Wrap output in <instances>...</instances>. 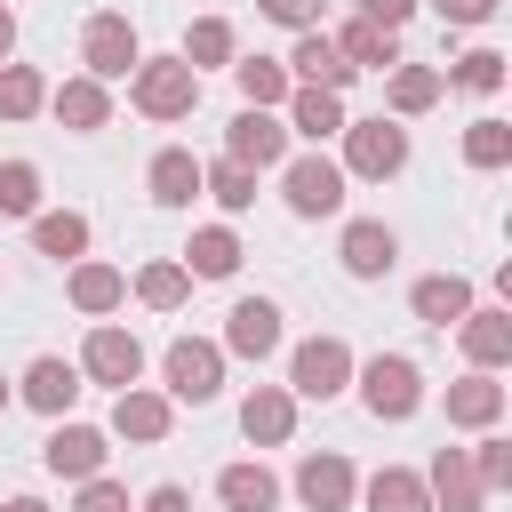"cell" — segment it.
<instances>
[{
    "label": "cell",
    "mask_w": 512,
    "mask_h": 512,
    "mask_svg": "<svg viewBox=\"0 0 512 512\" xmlns=\"http://www.w3.org/2000/svg\"><path fill=\"white\" fill-rule=\"evenodd\" d=\"M128 96H136L144 120H184V112L200 104V72H192L184 56H152V64H136Z\"/></svg>",
    "instance_id": "cell-1"
},
{
    "label": "cell",
    "mask_w": 512,
    "mask_h": 512,
    "mask_svg": "<svg viewBox=\"0 0 512 512\" xmlns=\"http://www.w3.org/2000/svg\"><path fill=\"white\" fill-rule=\"evenodd\" d=\"M360 400H368V416H384V424L416 416V408H424V376H416V360H408V352H376V360L360 368Z\"/></svg>",
    "instance_id": "cell-2"
},
{
    "label": "cell",
    "mask_w": 512,
    "mask_h": 512,
    "mask_svg": "<svg viewBox=\"0 0 512 512\" xmlns=\"http://www.w3.org/2000/svg\"><path fill=\"white\" fill-rule=\"evenodd\" d=\"M80 56H88V80H128V72L144 64V48H136V24H128L120 8L88 16V32H80Z\"/></svg>",
    "instance_id": "cell-3"
},
{
    "label": "cell",
    "mask_w": 512,
    "mask_h": 512,
    "mask_svg": "<svg viewBox=\"0 0 512 512\" xmlns=\"http://www.w3.org/2000/svg\"><path fill=\"white\" fill-rule=\"evenodd\" d=\"M344 160H352V176H400L408 128L400 120H344Z\"/></svg>",
    "instance_id": "cell-4"
},
{
    "label": "cell",
    "mask_w": 512,
    "mask_h": 512,
    "mask_svg": "<svg viewBox=\"0 0 512 512\" xmlns=\"http://www.w3.org/2000/svg\"><path fill=\"white\" fill-rule=\"evenodd\" d=\"M160 368H168V400H192V408H200V400H216V392H224V352H216V344H200V336H176Z\"/></svg>",
    "instance_id": "cell-5"
},
{
    "label": "cell",
    "mask_w": 512,
    "mask_h": 512,
    "mask_svg": "<svg viewBox=\"0 0 512 512\" xmlns=\"http://www.w3.org/2000/svg\"><path fill=\"white\" fill-rule=\"evenodd\" d=\"M344 376H352L344 336H312V344H296V360H288V392H304V400H336Z\"/></svg>",
    "instance_id": "cell-6"
},
{
    "label": "cell",
    "mask_w": 512,
    "mask_h": 512,
    "mask_svg": "<svg viewBox=\"0 0 512 512\" xmlns=\"http://www.w3.org/2000/svg\"><path fill=\"white\" fill-rule=\"evenodd\" d=\"M280 152H288V128H280L272 112H248V104H240V112H232V128H224V160L256 176V168H272Z\"/></svg>",
    "instance_id": "cell-7"
},
{
    "label": "cell",
    "mask_w": 512,
    "mask_h": 512,
    "mask_svg": "<svg viewBox=\"0 0 512 512\" xmlns=\"http://www.w3.org/2000/svg\"><path fill=\"white\" fill-rule=\"evenodd\" d=\"M80 368H88L96 384L128 392V384L144 376V344H136L128 328H88V344H80Z\"/></svg>",
    "instance_id": "cell-8"
},
{
    "label": "cell",
    "mask_w": 512,
    "mask_h": 512,
    "mask_svg": "<svg viewBox=\"0 0 512 512\" xmlns=\"http://www.w3.org/2000/svg\"><path fill=\"white\" fill-rule=\"evenodd\" d=\"M280 192H288V208H296V216H328V208L344 200V168H336V160H320V152H304V160H288Z\"/></svg>",
    "instance_id": "cell-9"
},
{
    "label": "cell",
    "mask_w": 512,
    "mask_h": 512,
    "mask_svg": "<svg viewBox=\"0 0 512 512\" xmlns=\"http://www.w3.org/2000/svg\"><path fill=\"white\" fill-rule=\"evenodd\" d=\"M104 456H112V448H104V432H96V424H56V432H48V448H40V464H48L56 480H96V472H104Z\"/></svg>",
    "instance_id": "cell-10"
},
{
    "label": "cell",
    "mask_w": 512,
    "mask_h": 512,
    "mask_svg": "<svg viewBox=\"0 0 512 512\" xmlns=\"http://www.w3.org/2000/svg\"><path fill=\"white\" fill-rule=\"evenodd\" d=\"M224 344H232L240 360H264V352H280V304H272V296H240V304H232V328H224Z\"/></svg>",
    "instance_id": "cell-11"
},
{
    "label": "cell",
    "mask_w": 512,
    "mask_h": 512,
    "mask_svg": "<svg viewBox=\"0 0 512 512\" xmlns=\"http://www.w3.org/2000/svg\"><path fill=\"white\" fill-rule=\"evenodd\" d=\"M392 256H400L392 224H376V216L344 224V272H352V280H384V272H392Z\"/></svg>",
    "instance_id": "cell-12"
},
{
    "label": "cell",
    "mask_w": 512,
    "mask_h": 512,
    "mask_svg": "<svg viewBox=\"0 0 512 512\" xmlns=\"http://www.w3.org/2000/svg\"><path fill=\"white\" fill-rule=\"evenodd\" d=\"M352 488H360V480H352L344 456H304V464H296V496H304L312 512H344Z\"/></svg>",
    "instance_id": "cell-13"
},
{
    "label": "cell",
    "mask_w": 512,
    "mask_h": 512,
    "mask_svg": "<svg viewBox=\"0 0 512 512\" xmlns=\"http://www.w3.org/2000/svg\"><path fill=\"white\" fill-rule=\"evenodd\" d=\"M288 64H296V72H304V88H328V96H336V88H352V80H360V72H352V64H344V56H336V40H328V32H320V24H312V32H296V56H288Z\"/></svg>",
    "instance_id": "cell-14"
},
{
    "label": "cell",
    "mask_w": 512,
    "mask_h": 512,
    "mask_svg": "<svg viewBox=\"0 0 512 512\" xmlns=\"http://www.w3.org/2000/svg\"><path fill=\"white\" fill-rule=\"evenodd\" d=\"M456 336H464V360H472L480 376L512 360V312H464V320H456Z\"/></svg>",
    "instance_id": "cell-15"
},
{
    "label": "cell",
    "mask_w": 512,
    "mask_h": 512,
    "mask_svg": "<svg viewBox=\"0 0 512 512\" xmlns=\"http://www.w3.org/2000/svg\"><path fill=\"white\" fill-rule=\"evenodd\" d=\"M240 432H248V440H264V448H280V440L296 432V400H288L280 384H256V392L240 400Z\"/></svg>",
    "instance_id": "cell-16"
},
{
    "label": "cell",
    "mask_w": 512,
    "mask_h": 512,
    "mask_svg": "<svg viewBox=\"0 0 512 512\" xmlns=\"http://www.w3.org/2000/svg\"><path fill=\"white\" fill-rule=\"evenodd\" d=\"M408 304H416V320H432V328H456V320L472 312V280H456V272H432V280H416V288H408Z\"/></svg>",
    "instance_id": "cell-17"
},
{
    "label": "cell",
    "mask_w": 512,
    "mask_h": 512,
    "mask_svg": "<svg viewBox=\"0 0 512 512\" xmlns=\"http://www.w3.org/2000/svg\"><path fill=\"white\" fill-rule=\"evenodd\" d=\"M72 392H80V368H64L56 352H40V360L24 368V408H40V416H64V408H72Z\"/></svg>",
    "instance_id": "cell-18"
},
{
    "label": "cell",
    "mask_w": 512,
    "mask_h": 512,
    "mask_svg": "<svg viewBox=\"0 0 512 512\" xmlns=\"http://www.w3.org/2000/svg\"><path fill=\"white\" fill-rule=\"evenodd\" d=\"M152 200L160 208H192V192H200V160L184 152V144H168V152H152Z\"/></svg>",
    "instance_id": "cell-19"
},
{
    "label": "cell",
    "mask_w": 512,
    "mask_h": 512,
    "mask_svg": "<svg viewBox=\"0 0 512 512\" xmlns=\"http://www.w3.org/2000/svg\"><path fill=\"white\" fill-rule=\"evenodd\" d=\"M496 416H504V384H496V376H464V384H448V424L488 432Z\"/></svg>",
    "instance_id": "cell-20"
},
{
    "label": "cell",
    "mask_w": 512,
    "mask_h": 512,
    "mask_svg": "<svg viewBox=\"0 0 512 512\" xmlns=\"http://www.w3.org/2000/svg\"><path fill=\"white\" fill-rule=\"evenodd\" d=\"M216 496H224V512H272L280 504V480L264 464H224L216 472Z\"/></svg>",
    "instance_id": "cell-21"
},
{
    "label": "cell",
    "mask_w": 512,
    "mask_h": 512,
    "mask_svg": "<svg viewBox=\"0 0 512 512\" xmlns=\"http://www.w3.org/2000/svg\"><path fill=\"white\" fill-rule=\"evenodd\" d=\"M336 56H344L352 72H368V64H400V32H384V24L352 16V24L336 32Z\"/></svg>",
    "instance_id": "cell-22"
},
{
    "label": "cell",
    "mask_w": 512,
    "mask_h": 512,
    "mask_svg": "<svg viewBox=\"0 0 512 512\" xmlns=\"http://www.w3.org/2000/svg\"><path fill=\"white\" fill-rule=\"evenodd\" d=\"M168 424H176L168 400H160V392H136V384H128L120 408H112V432H120V440H168Z\"/></svg>",
    "instance_id": "cell-23"
},
{
    "label": "cell",
    "mask_w": 512,
    "mask_h": 512,
    "mask_svg": "<svg viewBox=\"0 0 512 512\" xmlns=\"http://www.w3.org/2000/svg\"><path fill=\"white\" fill-rule=\"evenodd\" d=\"M48 112H56L64 128H104V120H112V96H104V80H64V88L48 96Z\"/></svg>",
    "instance_id": "cell-24"
},
{
    "label": "cell",
    "mask_w": 512,
    "mask_h": 512,
    "mask_svg": "<svg viewBox=\"0 0 512 512\" xmlns=\"http://www.w3.org/2000/svg\"><path fill=\"white\" fill-rule=\"evenodd\" d=\"M288 128L312 136V144H320V136H344V104H336L328 88H288Z\"/></svg>",
    "instance_id": "cell-25"
},
{
    "label": "cell",
    "mask_w": 512,
    "mask_h": 512,
    "mask_svg": "<svg viewBox=\"0 0 512 512\" xmlns=\"http://www.w3.org/2000/svg\"><path fill=\"white\" fill-rule=\"evenodd\" d=\"M432 496H440V512H480V480H472L464 448H440L432 456Z\"/></svg>",
    "instance_id": "cell-26"
},
{
    "label": "cell",
    "mask_w": 512,
    "mask_h": 512,
    "mask_svg": "<svg viewBox=\"0 0 512 512\" xmlns=\"http://www.w3.org/2000/svg\"><path fill=\"white\" fill-rule=\"evenodd\" d=\"M184 272H200V280H232V272H240V240H232L224 224L192 232V248H184Z\"/></svg>",
    "instance_id": "cell-27"
},
{
    "label": "cell",
    "mask_w": 512,
    "mask_h": 512,
    "mask_svg": "<svg viewBox=\"0 0 512 512\" xmlns=\"http://www.w3.org/2000/svg\"><path fill=\"white\" fill-rule=\"evenodd\" d=\"M368 512H432V488H424L416 472H400V464H384V472L368 480Z\"/></svg>",
    "instance_id": "cell-28"
},
{
    "label": "cell",
    "mask_w": 512,
    "mask_h": 512,
    "mask_svg": "<svg viewBox=\"0 0 512 512\" xmlns=\"http://www.w3.org/2000/svg\"><path fill=\"white\" fill-rule=\"evenodd\" d=\"M232 72H240V96H248V112H272V104H288V64H272V56H240Z\"/></svg>",
    "instance_id": "cell-29"
},
{
    "label": "cell",
    "mask_w": 512,
    "mask_h": 512,
    "mask_svg": "<svg viewBox=\"0 0 512 512\" xmlns=\"http://www.w3.org/2000/svg\"><path fill=\"white\" fill-rule=\"evenodd\" d=\"M48 104V80L32 64H0V120H32Z\"/></svg>",
    "instance_id": "cell-30"
},
{
    "label": "cell",
    "mask_w": 512,
    "mask_h": 512,
    "mask_svg": "<svg viewBox=\"0 0 512 512\" xmlns=\"http://www.w3.org/2000/svg\"><path fill=\"white\" fill-rule=\"evenodd\" d=\"M32 248H40V256H80V248H88V216H72V208L40 216V224H32Z\"/></svg>",
    "instance_id": "cell-31"
},
{
    "label": "cell",
    "mask_w": 512,
    "mask_h": 512,
    "mask_svg": "<svg viewBox=\"0 0 512 512\" xmlns=\"http://www.w3.org/2000/svg\"><path fill=\"white\" fill-rule=\"evenodd\" d=\"M120 296H128V280H120L112 264H80V272H72V304H80V312H112Z\"/></svg>",
    "instance_id": "cell-32"
},
{
    "label": "cell",
    "mask_w": 512,
    "mask_h": 512,
    "mask_svg": "<svg viewBox=\"0 0 512 512\" xmlns=\"http://www.w3.org/2000/svg\"><path fill=\"white\" fill-rule=\"evenodd\" d=\"M136 296H144L152 312H176V304L192 296V272H184V264H144V272H136Z\"/></svg>",
    "instance_id": "cell-33"
},
{
    "label": "cell",
    "mask_w": 512,
    "mask_h": 512,
    "mask_svg": "<svg viewBox=\"0 0 512 512\" xmlns=\"http://www.w3.org/2000/svg\"><path fill=\"white\" fill-rule=\"evenodd\" d=\"M184 64L200 72V64H232V24L224 16H200L192 32H184Z\"/></svg>",
    "instance_id": "cell-34"
},
{
    "label": "cell",
    "mask_w": 512,
    "mask_h": 512,
    "mask_svg": "<svg viewBox=\"0 0 512 512\" xmlns=\"http://www.w3.org/2000/svg\"><path fill=\"white\" fill-rule=\"evenodd\" d=\"M432 104H440V72L400 64V72H392V112H432Z\"/></svg>",
    "instance_id": "cell-35"
},
{
    "label": "cell",
    "mask_w": 512,
    "mask_h": 512,
    "mask_svg": "<svg viewBox=\"0 0 512 512\" xmlns=\"http://www.w3.org/2000/svg\"><path fill=\"white\" fill-rule=\"evenodd\" d=\"M464 160H472V168H504V160H512V128H504V120H472V128H464Z\"/></svg>",
    "instance_id": "cell-36"
},
{
    "label": "cell",
    "mask_w": 512,
    "mask_h": 512,
    "mask_svg": "<svg viewBox=\"0 0 512 512\" xmlns=\"http://www.w3.org/2000/svg\"><path fill=\"white\" fill-rule=\"evenodd\" d=\"M40 208V168L32 160H8L0 168V216H32Z\"/></svg>",
    "instance_id": "cell-37"
},
{
    "label": "cell",
    "mask_w": 512,
    "mask_h": 512,
    "mask_svg": "<svg viewBox=\"0 0 512 512\" xmlns=\"http://www.w3.org/2000/svg\"><path fill=\"white\" fill-rule=\"evenodd\" d=\"M200 192H216V200L240 216V208L256 200V176H248V168H232V160H216V168H200Z\"/></svg>",
    "instance_id": "cell-38"
},
{
    "label": "cell",
    "mask_w": 512,
    "mask_h": 512,
    "mask_svg": "<svg viewBox=\"0 0 512 512\" xmlns=\"http://www.w3.org/2000/svg\"><path fill=\"white\" fill-rule=\"evenodd\" d=\"M448 80H456V88H472V96H496V88H504V56H496V48H472Z\"/></svg>",
    "instance_id": "cell-39"
},
{
    "label": "cell",
    "mask_w": 512,
    "mask_h": 512,
    "mask_svg": "<svg viewBox=\"0 0 512 512\" xmlns=\"http://www.w3.org/2000/svg\"><path fill=\"white\" fill-rule=\"evenodd\" d=\"M464 464H472L480 496H488V488H512V448H504V440H480V456H464Z\"/></svg>",
    "instance_id": "cell-40"
},
{
    "label": "cell",
    "mask_w": 512,
    "mask_h": 512,
    "mask_svg": "<svg viewBox=\"0 0 512 512\" xmlns=\"http://www.w3.org/2000/svg\"><path fill=\"white\" fill-rule=\"evenodd\" d=\"M72 512H128V488H112V480H80V504Z\"/></svg>",
    "instance_id": "cell-41"
},
{
    "label": "cell",
    "mask_w": 512,
    "mask_h": 512,
    "mask_svg": "<svg viewBox=\"0 0 512 512\" xmlns=\"http://www.w3.org/2000/svg\"><path fill=\"white\" fill-rule=\"evenodd\" d=\"M256 8H264L272 24H296V32H312V24H320V0H256Z\"/></svg>",
    "instance_id": "cell-42"
},
{
    "label": "cell",
    "mask_w": 512,
    "mask_h": 512,
    "mask_svg": "<svg viewBox=\"0 0 512 512\" xmlns=\"http://www.w3.org/2000/svg\"><path fill=\"white\" fill-rule=\"evenodd\" d=\"M408 8H416V0H360V16H368V24H384V32H400V24H408Z\"/></svg>",
    "instance_id": "cell-43"
},
{
    "label": "cell",
    "mask_w": 512,
    "mask_h": 512,
    "mask_svg": "<svg viewBox=\"0 0 512 512\" xmlns=\"http://www.w3.org/2000/svg\"><path fill=\"white\" fill-rule=\"evenodd\" d=\"M144 512H192V496L168 480V488H152V496H144Z\"/></svg>",
    "instance_id": "cell-44"
},
{
    "label": "cell",
    "mask_w": 512,
    "mask_h": 512,
    "mask_svg": "<svg viewBox=\"0 0 512 512\" xmlns=\"http://www.w3.org/2000/svg\"><path fill=\"white\" fill-rule=\"evenodd\" d=\"M488 8H496V0H440V16H448V24H480Z\"/></svg>",
    "instance_id": "cell-45"
},
{
    "label": "cell",
    "mask_w": 512,
    "mask_h": 512,
    "mask_svg": "<svg viewBox=\"0 0 512 512\" xmlns=\"http://www.w3.org/2000/svg\"><path fill=\"white\" fill-rule=\"evenodd\" d=\"M8 48H16V16L0 8V64H8Z\"/></svg>",
    "instance_id": "cell-46"
},
{
    "label": "cell",
    "mask_w": 512,
    "mask_h": 512,
    "mask_svg": "<svg viewBox=\"0 0 512 512\" xmlns=\"http://www.w3.org/2000/svg\"><path fill=\"white\" fill-rule=\"evenodd\" d=\"M0 512H48V504H40V496H16V504H0Z\"/></svg>",
    "instance_id": "cell-47"
},
{
    "label": "cell",
    "mask_w": 512,
    "mask_h": 512,
    "mask_svg": "<svg viewBox=\"0 0 512 512\" xmlns=\"http://www.w3.org/2000/svg\"><path fill=\"white\" fill-rule=\"evenodd\" d=\"M0 408H8V384H0Z\"/></svg>",
    "instance_id": "cell-48"
}]
</instances>
